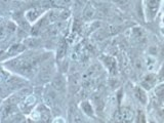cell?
<instances>
[{"label":"cell","instance_id":"cell-1","mask_svg":"<svg viewBox=\"0 0 164 123\" xmlns=\"http://www.w3.org/2000/svg\"><path fill=\"white\" fill-rule=\"evenodd\" d=\"M133 118V114L130 109L128 108H122L117 112L116 119L121 122H129Z\"/></svg>","mask_w":164,"mask_h":123},{"label":"cell","instance_id":"cell-2","mask_svg":"<svg viewBox=\"0 0 164 123\" xmlns=\"http://www.w3.org/2000/svg\"><path fill=\"white\" fill-rule=\"evenodd\" d=\"M81 76L80 74H74L70 77V89L72 92H77L81 86Z\"/></svg>","mask_w":164,"mask_h":123},{"label":"cell","instance_id":"cell-3","mask_svg":"<svg viewBox=\"0 0 164 123\" xmlns=\"http://www.w3.org/2000/svg\"><path fill=\"white\" fill-rule=\"evenodd\" d=\"M52 72H53V67L52 64L45 65L43 68L40 70V74H39L40 79L43 80V81H46V80H48L50 77H52Z\"/></svg>","mask_w":164,"mask_h":123},{"label":"cell","instance_id":"cell-4","mask_svg":"<svg viewBox=\"0 0 164 123\" xmlns=\"http://www.w3.org/2000/svg\"><path fill=\"white\" fill-rule=\"evenodd\" d=\"M160 0H147V9L151 15V18H153L157 13L158 7H159Z\"/></svg>","mask_w":164,"mask_h":123},{"label":"cell","instance_id":"cell-5","mask_svg":"<svg viewBox=\"0 0 164 123\" xmlns=\"http://www.w3.org/2000/svg\"><path fill=\"white\" fill-rule=\"evenodd\" d=\"M99 73V67L98 65H93V66H91L90 68L86 71V73L83 75V78L82 79H90V80H92V78H95V77Z\"/></svg>","mask_w":164,"mask_h":123},{"label":"cell","instance_id":"cell-6","mask_svg":"<svg viewBox=\"0 0 164 123\" xmlns=\"http://www.w3.org/2000/svg\"><path fill=\"white\" fill-rule=\"evenodd\" d=\"M52 87L55 88V90H58V91L64 89V87H65V79L63 78V76L58 75L55 78H53V80H52Z\"/></svg>","mask_w":164,"mask_h":123},{"label":"cell","instance_id":"cell-7","mask_svg":"<svg viewBox=\"0 0 164 123\" xmlns=\"http://www.w3.org/2000/svg\"><path fill=\"white\" fill-rule=\"evenodd\" d=\"M92 101H93V103H95V106L96 110L99 111V112H102L104 110L105 104H104V101H103V98H102L101 95H98V93L93 95H92Z\"/></svg>","mask_w":164,"mask_h":123},{"label":"cell","instance_id":"cell-8","mask_svg":"<svg viewBox=\"0 0 164 123\" xmlns=\"http://www.w3.org/2000/svg\"><path fill=\"white\" fill-rule=\"evenodd\" d=\"M108 36H110L108 32V28H104V29H101V30H98L95 34V40H98V41H102V40L106 39Z\"/></svg>","mask_w":164,"mask_h":123},{"label":"cell","instance_id":"cell-9","mask_svg":"<svg viewBox=\"0 0 164 123\" xmlns=\"http://www.w3.org/2000/svg\"><path fill=\"white\" fill-rule=\"evenodd\" d=\"M105 64H106V66L108 67V69L112 74L116 72V61H115L113 58L107 57L105 58Z\"/></svg>","mask_w":164,"mask_h":123},{"label":"cell","instance_id":"cell-10","mask_svg":"<svg viewBox=\"0 0 164 123\" xmlns=\"http://www.w3.org/2000/svg\"><path fill=\"white\" fill-rule=\"evenodd\" d=\"M66 52H67V44L65 41H62L60 45H59L58 47V52H56V58H59V60H61V58H63L65 57L66 55Z\"/></svg>","mask_w":164,"mask_h":123},{"label":"cell","instance_id":"cell-11","mask_svg":"<svg viewBox=\"0 0 164 123\" xmlns=\"http://www.w3.org/2000/svg\"><path fill=\"white\" fill-rule=\"evenodd\" d=\"M41 15V10L40 9H37V8H34V9H31L27 12L26 15V18L28 21H35L39 15Z\"/></svg>","mask_w":164,"mask_h":123},{"label":"cell","instance_id":"cell-12","mask_svg":"<svg viewBox=\"0 0 164 123\" xmlns=\"http://www.w3.org/2000/svg\"><path fill=\"white\" fill-rule=\"evenodd\" d=\"M95 8L91 5H88L86 9L84 10V12H83V18L84 20H91V18L95 17Z\"/></svg>","mask_w":164,"mask_h":123},{"label":"cell","instance_id":"cell-13","mask_svg":"<svg viewBox=\"0 0 164 123\" xmlns=\"http://www.w3.org/2000/svg\"><path fill=\"white\" fill-rule=\"evenodd\" d=\"M136 97L138 98V100L141 101L142 104H146L147 103V95L146 92L142 89V88H136Z\"/></svg>","mask_w":164,"mask_h":123},{"label":"cell","instance_id":"cell-14","mask_svg":"<svg viewBox=\"0 0 164 123\" xmlns=\"http://www.w3.org/2000/svg\"><path fill=\"white\" fill-rule=\"evenodd\" d=\"M23 50H25V46H24V45L15 44V45H12V46L8 49V55H15V53H18V52H23Z\"/></svg>","mask_w":164,"mask_h":123},{"label":"cell","instance_id":"cell-15","mask_svg":"<svg viewBox=\"0 0 164 123\" xmlns=\"http://www.w3.org/2000/svg\"><path fill=\"white\" fill-rule=\"evenodd\" d=\"M24 44L28 47H36L39 45V40L36 38H29L24 40Z\"/></svg>","mask_w":164,"mask_h":123},{"label":"cell","instance_id":"cell-16","mask_svg":"<svg viewBox=\"0 0 164 123\" xmlns=\"http://www.w3.org/2000/svg\"><path fill=\"white\" fill-rule=\"evenodd\" d=\"M81 108H82V110L84 111V113H85V114L89 115V116H92V115H93L92 108H91L90 104L88 103V101H84V103H82Z\"/></svg>","mask_w":164,"mask_h":123},{"label":"cell","instance_id":"cell-17","mask_svg":"<svg viewBox=\"0 0 164 123\" xmlns=\"http://www.w3.org/2000/svg\"><path fill=\"white\" fill-rule=\"evenodd\" d=\"M61 15H62V12L55 10V12H49V15H47V18H48V20H49V22H55L58 18H61Z\"/></svg>","mask_w":164,"mask_h":123},{"label":"cell","instance_id":"cell-18","mask_svg":"<svg viewBox=\"0 0 164 123\" xmlns=\"http://www.w3.org/2000/svg\"><path fill=\"white\" fill-rule=\"evenodd\" d=\"M23 83V81L21 79H18V78H15V77H12L7 80V84L10 85L12 87H15V86H18Z\"/></svg>","mask_w":164,"mask_h":123},{"label":"cell","instance_id":"cell-19","mask_svg":"<svg viewBox=\"0 0 164 123\" xmlns=\"http://www.w3.org/2000/svg\"><path fill=\"white\" fill-rule=\"evenodd\" d=\"M107 28H108L109 35H115V34H117L118 32L121 31L120 26H109V27H107Z\"/></svg>","mask_w":164,"mask_h":123},{"label":"cell","instance_id":"cell-20","mask_svg":"<svg viewBox=\"0 0 164 123\" xmlns=\"http://www.w3.org/2000/svg\"><path fill=\"white\" fill-rule=\"evenodd\" d=\"M113 1L121 7H127L129 5L130 0H113Z\"/></svg>","mask_w":164,"mask_h":123},{"label":"cell","instance_id":"cell-21","mask_svg":"<svg viewBox=\"0 0 164 123\" xmlns=\"http://www.w3.org/2000/svg\"><path fill=\"white\" fill-rule=\"evenodd\" d=\"M8 33H9V31H8V29H7V27H4V26L0 27V39H3Z\"/></svg>","mask_w":164,"mask_h":123},{"label":"cell","instance_id":"cell-22","mask_svg":"<svg viewBox=\"0 0 164 123\" xmlns=\"http://www.w3.org/2000/svg\"><path fill=\"white\" fill-rule=\"evenodd\" d=\"M18 101H20V98L17 97V95H12V97H10L8 100L6 101V104L7 105H15Z\"/></svg>","mask_w":164,"mask_h":123},{"label":"cell","instance_id":"cell-23","mask_svg":"<svg viewBox=\"0 0 164 123\" xmlns=\"http://www.w3.org/2000/svg\"><path fill=\"white\" fill-rule=\"evenodd\" d=\"M81 27H82V24L80 21H78V20L74 21V24H73V31L74 32H78L80 29H81Z\"/></svg>","mask_w":164,"mask_h":123},{"label":"cell","instance_id":"cell-24","mask_svg":"<svg viewBox=\"0 0 164 123\" xmlns=\"http://www.w3.org/2000/svg\"><path fill=\"white\" fill-rule=\"evenodd\" d=\"M155 65H156V63H155V61L153 60V58H147V67H148V69L152 70V69L155 67Z\"/></svg>","mask_w":164,"mask_h":123},{"label":"cell","instance_id":"cell-25","mask_svg":"<svg viewBox=\"0 0 164 123\" xmlns=\"http://www.w3.org/2000/svg\"><path fill=\"white\" fill-rule=\"evenodd\" d=\"M163 92H164V88H163V85H160V86H158L156 88L155 90V93L158 95L159 98H162L163 97Z\"/></svg>","mask_w":164,"mask_h":123},{"label":"cell","instance_id":"cell-26","mask_svg":"<svg viewBox=\"0 0 164 123\" xmlns=\"http://www.w3.org/2000/svg\"><path fill=\"white\" fill-rule=\"evenodd\" d=\"M134 66H136V70H142V62H141V60H136V62H134Z\"/></svg>","mask_w":164,"mask_h":123},{"label":"cell","instance_id":"cell-27","mask_svg":"<svg viewBox=\"0 0 164 123\" xmlns=\"http://www.w3.org/2000/svg\"><path fill=\"white\" fill-rule=\"evenodd\" d=\"M34 101H35V98L33 97H29L27 98V104L28 105H34Z\"/></svg>","mask_w":164,"mask_h":123},{"label":"cell","instance_id":"cell-28","mask_svg":"<svg viewBox=\"0 0 164 123\" xmlns=\"http://www.w3.org/2000/svg\"><path fill=\"white\" fill-rule=\"evenodd\" d=\"M139 122H145V116L142 112H139Z\"/></svg>","mask_w":164,"mask_h":123},{"label":"cell","instance_id":"cell-29","mask_svg":"<svg viewBox=\"0 0 164 123\" xmlns=\"http://www.w3.org/2000/svg\"><path fill=\"white\" fill-rule=\"evenodd\" d=\"M65 1H68V0H65Z\"/></svg>","mask_w":164,"mask_h":123}]
</instances>
